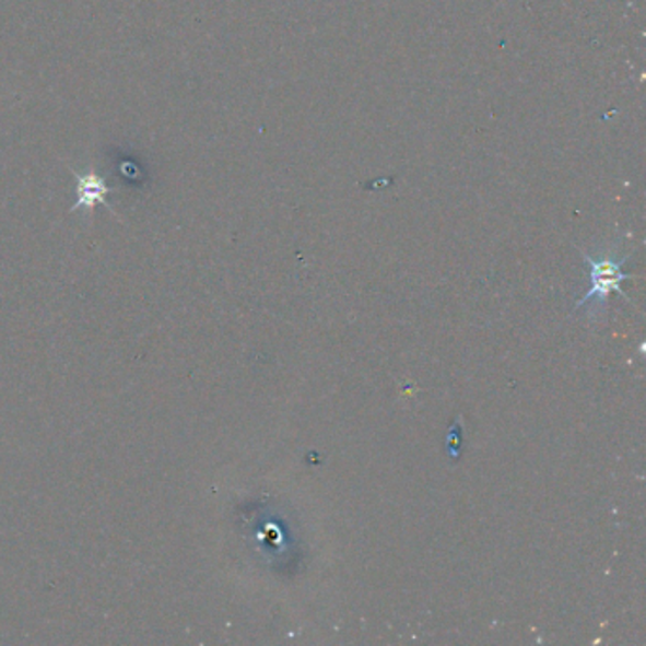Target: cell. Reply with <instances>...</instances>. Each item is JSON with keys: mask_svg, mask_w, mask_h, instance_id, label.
I'll list each match as a JSON object with an SVG mask.
<instances>
[{"mask_svg": "<svg viewBox=\"0 0 646 646\" xmlns=\"http://www.w3.org/2000/svg\"><path fill=\"white\" fill-rule=\"evenodd\" d=\"M110 188L105 185V180L95 175V173H87V175H80L79 177V201L72 209H82V207H95L97 203H107V196Z\"/></svg>", "mask_w": 646, "mask_h": 646, "instance_id": "2", "label": "cell"}, {"mask_svg": "<svg viewBox=\"0 0 646 646\" xmlns=\"http://www.w3.org/2000/svg\"><path fill=\"white\" fill-rule=\"evenodd\" d=\"M583 258L584 262L590 266L591 289L584 294L583 298L578 299L576 307L586 306V304H590L591 299H596L599 306H604L612 291L619 292L625 298L624 292L620 289V283L625 279H632V275L622 273L620 268L627 260V256L620 258V260H614L611 256H604V258L596 260L590 255L583 252Z\"/></svg>", "mask_w": 646, "mask_h": 646, "instance_id": "1", "label": "cell"}]
</instances>
